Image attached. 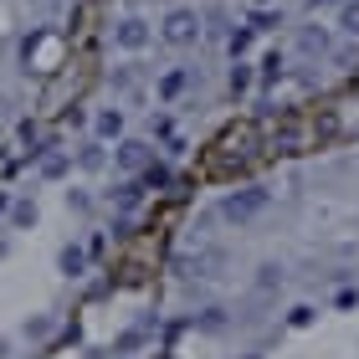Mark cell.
I'll return each instance as SVG.
<instances>
[{
    "instance_id": "obj_1",
    "label": "cell",
    "mask_w": 359,
    "mask_h": 359,
    "mask_svg": "<svg viewBox=\"0 0 359 359\" xmlns=\"http://www.w3.org/2000/svg\"><path fill=\"white\" fill-rule=\"evenodd\" d=\"M267 205H272V190H267V185L226 190V195H221V221H226V226H252L257 216H267Z\"/></svg>"
},
{
    "instance_id": "obj_2",
    "label": "cell",
    "mask_w": 359,
    "mask_h": 359,
    "mask_svg": "<svg viewBox=\"0 0 359 359\" xmlns=\"http://www.w3.org/2000/svg\"><path fill=\"white\" fill-rule=\"evenodd\" d=\"M201 21H205V15L195 11V6H175V11L165 15V21H159V41L175 46V52H185V46L201 41V31H205Z\"/></svg>"
},
{
    "instance_id": "obj_3",
    "label": "cell",
    "mask_w": 359,
    "mask_h": 359,
    "mask_svg": "<svg viewBox=\"0 0 359 359\" xmlns=\"http://www.w3.org/2000/svg\"><path fill=\"white\" fill-rule=\"evenodd\" d=\"M149 41H154V26L144 21V15H123V21L113 26V46H118V52H144Z\"/></svg>"
},
{
    "instance_id": "obj_4",
    "label": "cell",
    "mask_w": 359,
    "mask_h": 359,
    "mask_svg": "<svg viewBox=\"0 0 359 359\" xmlns=\"http://www.w3.org/2000/svg\"><path fill=\"white\" fill-rule=\"evenodd\" d=\"M149 159H154V144H149V139H128V134H123L118 144H113V165H118L123 175H139Z\"/></svg>"
},
{
    "instance_id": "obj_5",
    "label": "cell",
    "mask_w": 359,
    "mask_h": 359,
    "mask_svg": "<svg viewBox=\"0 0 359 359\" xmlns=\"http://www.w3.org/2000/svg\"><path fill=\"white\" fill-rule=\"evenodd\" d=\"M93 134L103 139V144H118L128 134V118H123V108H97L93 113Z\"/></svg>"
},
{
    "instance_id": "obj_6",
    "label": "cell",
    "mask_w": 359,
    "mask_h": 359,
    "mask_svg": "<svg viewBox=\"0 0 359 359\" xmlns=\"http://www.w3.org/2000/svg\"><path fill=\"white\" fill-rule=\"evenodd\" d=\"M298 52H303V57H329V52H334V36H329L323 26H303V31H298Z\"/></svg>"
},
{
    "instance_id": "obj_7",
    "label": "cell",
    "mask_w": 359,
    "mask_h": 359,
    "mask_svg": "<svg viewBox=\"0 0 359 359\" xmlns=\"http://www.w3.org/2000/svg\"><path fill=\"white\" fill-rule=\"evenodd\" d=\"M139 201H144L139 175H128V180H118V190H108V205H118V210H139Z\"/></svg>"
},
{
    "instance_id": "obj_8",
    "label": "cell",
    "mask_w": 359,
    "mask_h": 359,
    "mask_svg": "<svg viewBox=\"0 0 359 359\" xmlns=\"http://www.w3.org/2000/svg\"><path fill=\"white\" fill-rule=\"evenodd\" d=\"M88 257H93L88 247H77V241H67V247L57 252V272H62V277H83V272H88Z\"/></svg>"
},
{
    "instance_id": "obj_9",
    "label": "cell",
    "mask_w": 359,
    "mask_h": 359,
    "mask_svg": "<svg viewBox=\"0 0 359 359\" xmlns=\"http://www.w3.org/2000/svg\"><path fill=\"white\" fill-rule=\"evenodd\" d=\"M139 180H144V190H170L175 185V170L165 165V159H149V165L139 170Z\"/></svg>"
},
{
    "instance_id": "obj_10",
    "label": "cell",
    "mask_w": 359,
    "mask_h": 359,
    "mask_svg": "<svg viewBox=\"0 0 359 359\" xmlns=\"http://www.w3.org/2000/svg\"><path fill=\"white\" fill-rule=\"evenodd\" d=\"M36 159H41V180H62V175L72 170V154L67 149H41Z\"/></svg>"
},
{
    "instance_id": "obj_11",
    "label": "cell",
    "mask_w": 359,
    "mask_h": 359,
    "mask_svg": "<svg viewBox=\"0 0 359 359\" xmlns=\"http://www.w3.org/2000/svg\"><path fill=\"white\" fill-rule=\"evenodd\" d=\"M185 88H190V72H185V67H175V72H165V77L154 83V93L165 97V103H175V97L185 93Z\"/></svg>"
},
{
    "instance_id": "obj_12",
    "label": "cell",
    "mask_w": 359,
    "mask_h": 359,
    "mask_svg": "<svg viewBox=\"0 0 359 359\" xmlns=\"http://www.w3.org/2000/svg\"><path fill=\"white\" fill-rule=\"evenodd\" d=\"M252 36H257L252 21H247V26H231V31H226V52H231V57H247V52H252Z\"/></svg>"
},
{
    "instance_id": "obj_13",
    "label": "cell",
    "mask_w": 359,
    "mask_h": 359,
    "mask_svg": "<svg viewBox=\"0 0 359 359\" xmlns=\"http://www.w3.org/2000/svg\"><path fill=\"white\" fill-rule=\"evenodd\" d=\"M334 15H339V31H344L349 41H359V0H344Z\"/></svg>"
},
{
    "instance_id": "obj_14",
    "label": "cell",
    "mask_w": 359,
    "mask_h": 359,
    "mask_svg": "<svg viewBox=\"0 0 359 359\" xmlns=\"http://www.w3.org/2000/svg\"><path fill=\"white\" fill-rule=\"evenodd\" d=\"M11 226L15 231H31L36 226V201H11Z\"/></svg>"
},
{
    "instance_id": "obj_15",
    "label": "cell",
    "mask_w": 359,
    "mask_h": 359,
    "mask_svg": "<svg viewBox=\"0 0 359 359\" xmlns=\"http://www.w3.org/2000/svg\"><path fill=\"white\" fill-rule=\"evenodd\" d=\"M226 88H231L236 97H241V93H252V62H241V57H236V62H231V77H226Z\"/></svg>"
},
{
    "instance_id": "obj_16",
    "label": "cell",
    "mask_w": 359,
    "mask_h": 359,
    "mask_svg": "<svg viewBox=\"0 0 359 359\" xmlns=\"http://www.w3.org/2000/svg\"><path fill=\"white\" fill-rule=\"evenodd\" d=\"M149 334H154V323H149V318H144V323H134V329H128V334L118 339V354H134V349H139Z\"/></svg>"
},
{
    "instance_id": "obj_17",
    "label": "cell",
    "mask_w": 359,
    "mask_h": 359,
    "mask_svg": "<svg viewBox=\"0 0 359 359\" xmlns=\"http://www.w3.org/2000/svg\"><path fill=\"white\" fill-rule=\"evenodd\" d=\"M77 165H83V170H103V165H108L103 139H97V144H83V149H77Z\"/></svg>"
},
{
    "instance_id": "obj_18",
    "label": "cell",
    "mask_w": 359,
    "mask_h": 359,
    "mask_svg": "<svg viewBox=\"0 0 359 359\" xmlns=\"http://www.w3.org/2000/svg\"><path fill=\"white\" fill-rule=\"evenodd\" d=\"M52 329H57V323L46 318V313H36V318H26V323H21V334H26V339H52Z\"/></svg>"
},
{
    "instance_id": "obj_19",
    "label": "cell",
    "mask_w": 359,
    "mask_h": 359,
    "mask_svg": "<svg viewBox=\"0 0 359 359\" xmlns=\"http://www.w3.org/2000/svg\"><path fill=\"white\" fill-rule=\"evenodd\" d=\"M257 287H262V292L283 287V267H277V262H262V267H257Z\"/></svg>"
},
{
    "instance_id": "obj_20",
    "label": "cell",
    "mask_w": 359,
    "mask_h": 359,
    "mask_svg": "<svg viewBox=\"0 0 359 359\" xmlns=\"http://www.w3.org/2000/svg\"><path fill=\"white\" fill-rule=\"evenodd\" d=\"M257 67H262V83H277V77H283V52H267Z\"/></svg>"
},
{
    "instance_id": "obj_21",
    "label": "cell",
    "mask_w": 359,
    "mask_h": 359,
    "mask_svg": "<svg viewBox=\"0 0 359 359\" xmlns=\"http://www.w3.org/2000/svg\"><path fill=\"white\" fill-rule=\"evenodd\" d=\"M175 134V118L170 113H149V139H170Z\"/></svg>"
},
{
    "instance_id": "obj_22",
    "label": "cell",
    "mask_w": 359,
    "mask_h": 359,
    "mask_svg": "<svg viewBox=\"0 0 359 359\" xmlns=\"http://www.w3.org/2000/svg\"><path fill=\"white\" fill-rule=\"evenodd\" d=\"M313 318H318V308H308V303H298V308L287 313V323H292V329H308Z\"/></svg>"
},
{
    "instance_id": "obj_23",
    "label": "cell",
    "mask_w": 359,
    "mask_h": 359,
    "mask_svg": "<svg viewBox=\"0 0 359 359\" xmlns=\"http://www.w3.org/2000/svg\"><path fill=\"white\" fill-rule=\"evenodd\" d=\"M252 26H257V31H272V26H283V15H277V11H262V6H257V11H252Z\"/></svg>"
},
{
    "instance_id": "obj_24",
    "label": "cell",
    "mask_w": 359,
    "mask_h": 359,
    "mask_svg": "<svg viewBox=\"0 0 359 359\" xmlns=\"http://www.w3.org/2000/svg\"><path fill=\"white\" fill-rule=\"evenodd\" d=\"M344 0H308V11H339Z\"/></svg>"
},
{
    "instance_id": "obj_25",
    "label": "cell",
    "mask_w": 359,
    "mask_h": 359,
    "mask_svg": "<svg viewBox=\"0 0 359 359\" xmlns=\"http://www.w3.org/2000/svg\"><path fill=\"white\" fill-rule=\"evenodd\" d=\"M0 359H11V339H0Z\"/></svg>"
},
{
    "instance_id": "obj_26",
    "label": "cell",
    "mask_w": 359,
    "mask_h": 359,
    "mask_svg": "<svg viewBox=\"0 0 359 359\" xmlns=\"http://www.w3.org/2000/svg\"><path fill=\"white\" fill-rule=\"evenodd\" d=\"M0 257H11V241H6V236H0Z\"/></svg>"
},
{
    "instance_id": "obj_27",
    "label": "cell",
    "mask_w": 359,
    "mask_h": 359,
    "mask_svg": "<svg viewBox=\"0 0 359 359\" xmlns=\"http://www.w3.org/2000/svg\"><path fill=\"white\" fill-rule=\"evenodd\" d=\"M247 359H262V354H247Z\"/></svg>"
},
{
    "instance_id": "obj_28",
    "label": "cell",
    "mask_w": 359,
    "mask_h": 359,
    "mask_svg": "<svg viewBox=\"0 0 359 359\" xmlns=\"http://www.w3.org/2000/svg\"><path fill=\"white\" fill-rule=\"evenodd\" d=\"M257 6H267V0H257Z\"/></svg>"
}]
</instances>
